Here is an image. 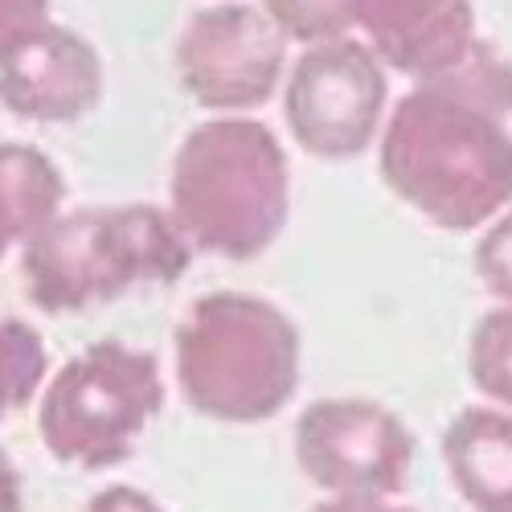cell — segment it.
Wrapping results in <instances>:
<instances>
[{
	"label": "cell",
	"mask_w": 512,
	"mask_h": 512,
	"mask_svg": "<svg viewBox=\"0 0 512 512\" xmlns=\"http://www.w3.org/2000/svg\"><path fill=\"white\" fill-rule=\"evenodd\" d=\"M467 373L484 398L512 410V308H492L480 316L467 345Z\"/></svg>",
	"instance_id": "cell-15"
},
{
	"label": "cell",
	"mask_w": 512,
	"mask_h": 512,
	"mask_svg": "<svg viewBox=\"0 0 512 512\" xmlns=\"http://www.w3.org/2000/svg\"><path fill=\"white\" fill-rule=\"evenodd\" d=\"M46 365H50V353L41 332L25 320L0 316V422L25 410L41 394Z\"/></svg>",
	"instance_id": "cell-14"
},
{
	"label": "cell",
	"mask_w": 512,
	"mask_h": 512,
	"mask_svg": "<svg viewBox=\"0 0 512 512\" xmlns=\"http://www.w3.org/2000/svg\"><path fill=\"white\" fill-rule=\"evenodd\" d=\"M103 99V62L87 37L41 25L0 54V107L29 123H74Z\"/></svg>",
	"instance_id": "cell-9"
},
{
	"label": "cell",
	"mask_w": 512,
	"mask_h": 512,
	"mask_svg": "<svg viewBox=\"0 0 512 512\" xmlns=\"http://www.w3.org/2000/svg\"><path fill=\"white\" fill-rule=\"evenodd\" d=\"M291 173L259 119H209L181 140L168 173V213L193 250L230 263L259 259L287 226Z\"/></svg>",
	"instance_id": "cell-2"
},
{
	"label": "cell",
	"mask_w": 512,
	"mask_h": 512,
	"mask_svg": "<svg viewBox=\"0 0 512 512\" xmlns=\"http://www.w3.org/2000/svg\"><path fill=\"white\" fill-rule=\"evenodd\" d=\"M476 275L500 308H512V209L492 218L476 242Z\"/></svg>",
	"instance_id": "cell-17"
},
{
	"label": "cell",
	"mask_w": 512,
	"mask_h": 512,
	"mask_svg": "<svg viewBox=\"0 0 512 512\" xmlns=\"http://www.w3.org/2000/svg\"><path fill=\"white\" fill-rule=\"evenodd\" d=\"M173 349L181 398L213 422H271L300 390V328L283 308L259 295H201L177 324Z\"/></svg>",
	"instance_id": "cell-3"
},
{
	"label": "cell",
	"mask_w": 512,
	"mask_h": 512,
	"mask_svg": "<svg viewBox=\"0 0 512 512\" xmlns=\"http://www.w3.org/2000/svg\"><path fill=\"white\" fill-rule=\"evenodd\" d=\"M164 410L160 361L123 340H95L41 390L37 439L78 472H107L136 455V443Z\"/></svg>",
	"instance_id": "cell-5"
},
{
	"label": "cell",
	"mask_w": 512,
	"mask_h": 512,
	"mask_svg": "<svg viewBox=\"0 0 512 512\" xmlns=\"http://www.w3.org/2000/svg\"><path fill=\"white\" fill-rule=\"evenodd\" d=\"M0 512H25V480L5 447H0Z\"/></svg>",
	"instance_id": "cell-20"
},
{
	"label": "cell",
	"mask_w": 512,
	"mask_h": 512,
	"mask_svg": "<svg viewBox=\"0 0 512 512\" xmlns=\"http://www.w3.org/2000/svg\"><path fill=\"white\" fill-rule=\"evenodd\" d=\"M443 463L472 512H512V410L463 406L443 431Z\"/></svg>",
	"instance_id": "cell-11"
},
{
	"label": "cell",
	"mask_w": 512,
	"mask_h": 512,
	"mask_svg": "<svg viewBox=\"0 0 512 512\" xmlns=\"http://www.w3.org/2000/svg\"><path fill=\"white\" fill-rule=\"evenodd\" d=\"M287 37L254 5H209L189 17L177 41V74L209 111H254L283 82Z\"/></svg>",
	"instance_id": "cell-8"
},
{
	"label": "cell",
	"mask_w": 512,
	"mask_h": 512,
	"mask_svg": "<svg viewBox=\"0 0 512 512\" xmlns=\"http://www.w3.org/2000/svg\"><path fill=\"white\" fill-rule=\"evenodd\" d=\"M414 431L373 398H320L295 418V463L328 500H394L414 472Z\"/></svg>",
	"instance_id": "cell-6"
},
{
	"label": "cell",
	"mask_w": 512,
	"mask_h": 512,
	"mask_svg": "<svg viewBox=\"0 0 512 512\" xmlns=\"http://www.w3.org/2000/svg\"><path fill=\"white\" fill-rule=\"evenodd\" d=\"M418 87H435V91H443L459 103H472L496 119H512V62L484 37H476V46L451 70H443L431 82H418Z\"/></svg>",
	"instance_id": "cell-13"
},
{
	"label": "cell",
	"mask_w": 512,
	"mask_h": 512,
	"mask_svg": "<svg viewBox=\"0 0 512 512\" xmlns=\"http://www.w3.org/2000/svg\"><path fill=\"white\" fill-rule=\"evenodd\" d=\"M271 25L300 46H324L357 29V0H263Z\"/></svg>",
	"instance_id": "cell-16"
},
{
	"label": "cell",
	"mask_w": 512,
	"mask_h": 512,
	"mask_svg": "<svg viewBox=\"0 0 512 512\" xmlns=\"http://www.w3.org/2000/svg\"><path fill=\"white\" fill-rule=\"evenodd\" d=\"M189 263L193 246L160 205L70 209L21 246L29 300L50 316L111 304L132 287H168Z\"/></svg>",
	"instance_id": "cell-4"
},
{
	"label": "cell",
	"mask_w": 512,
	"mask_h": 512,
	"mask_svg": "<svg viewBox=\"0 0 512 512\" xmlns=\"http://www.w3.org/2000/svg\"><path fill=\"white\" fill-rule=\"evenodd\" d=\"M82 512H164V508L152 492L136 484H111V488H99Z\"/></svg>",
	"instance_id": "cell-19"
},
{
	"label": "cell",
	"mask_w": 512,
	"mask_h": 512,
	"mask_svg": "<svg viewBox=\"0 0 512 512\" xmlns=\"http://www.w3.org/2000/svg\"><path fill=\"white\" fill-rule=\"evenodd\" d=\"M381 177L439 230L488 226L512 201L508 119L414 87L381 123Z\"/></svg>",
	"instance_id": "cell-1"
},
{
	"label": "cell",
	"mask_w": 512,
	"mask_h": 512,
	"mask_svg": "<svg viewBox=\"0 0 512 512\" xmlns=\"http://www.w3.org/2000/svg\"><path fill=\"white\" fill-rule=\"evenodd\" d=\"M390 82L365 41L308 46L291 66L283 115L295 144L316 160H353L381 132Z\"/></svg>",
	"instance_id": "cell-7"
},
{
	"label": "cell",
	"mask_w": 512,
	"mask_h": 512,
	"mask_svg": "<svg viewBox=\"0 0 512 512\" xmlns=\"http://www.w3.org/2000/svg\"><path fill=\"white\" fill-rule=\"evenodd\" d=\"M41 25H50V0H0V54Z\"/></svg>",
	"instance_id": "cell-18"
},
{
	"label": "cell",
	"mask_w": 512,
	"mask_h": 512,
	"mask_svg": "<svg viewBox=\"0 0 512 512\" xmlns=\"http://www.w3.org/2000/svg\"><path fill=\"white\" fill-rule=\"evenodd\" d=\"M308 512H418L410 504H398V500H365V496H336V500H320L316 508Z\"/></svg>",
	"instance_id": "cell-21"
},
{
	"label": "cell",
	"mask_w": 512,
	"mask_h": 512,
	"mask_svg": "<svg viewBox=\"0 0 512 512\" xmlns=\"http://www.w3.org/2000/svg\"><path fill=\"white\" fill-rule=\"evenodd\" d=\"M357 29L377 62L410 74L418 87L476 46V9L472 0H357Z\"/></svg>",
	"instance_id": "cell-10"
},
{
	"label": "cell",
	"mask_w": 512,
	"mask_h": 512,
	"mask_svg": "<svg viewBox=\"0 0 512 512\" xmlns=\"http://www.w3.org/2000/svg\"><path fill=\"white\" fill-rule=\"evenodd\" d=\"M66 201L58 164L33 144H0V259L50 226Z\"/></svg>",
	"instance_id": "cell-12"
}]
</instances>
